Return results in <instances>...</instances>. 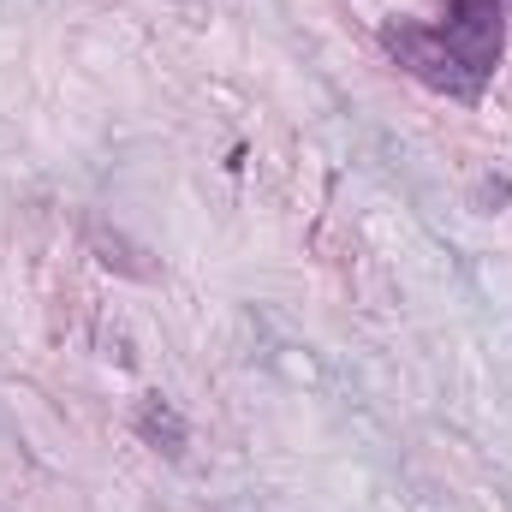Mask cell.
I'll use <instances>...</instances> for the list:
<instances>
[{"label": "cell", "mask_w": 512, "mask_h": 512, "mask_svg": "<svg viewBox=\"0 0 512 512\" xmlns=\"http://www.w3.org/2000/svg\"><path fill=\"white\" fill-rule=\"evenodd\" d=\"M382 48L423 90L447 102H483L501 66V48H507V0H447L441 24L387 18Z\"/></svg>", "instance_id": "6da1fadb"}, {"label": "cell", "mask_w": 512, "mask_h": 512, "mask_svg": "<svg viewBox=\"0 0 512 512\" xmlns=\"http://www.w3.org/2000/svg\"><path fill=\"white\" fill-rule=\"evenodd\" d=\"M137 435L155 441V447L173 453V459L185 453V423H179V411H173L161 393H143V399H137Z\"/></svg>", "instance_id": "7a4b0ae2"}]
</instances>
